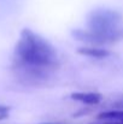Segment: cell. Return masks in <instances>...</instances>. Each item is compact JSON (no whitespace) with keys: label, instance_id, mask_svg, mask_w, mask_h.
Returning <instances> with one entry per match:
<instances>
[{"label":"cell","instance_id":"obj_2","mask_svg":"<svg viewBox=\"0 0 123 124\" xmlns=\"http://www.w3.org/2000/svg\"><path fill=\"white\" fill-rule=\"evenodd\" d=\"M121 22V13L110 8H95L87 17V24L89 29L99 31L117 30Z\"/></svg>","mask_w":123,"mask_h":124},{"label":"cell","instance_id":"obj_7","mask_svg":"<svg viewBox=\"0 0 123 124\" xmlns=\"http://www.w3.org/2000/svg\"><path fill=\"white\" fill-rule=\"evenodd\" d=\"M7 111H8V107H6V106H0V115H5Z\"/></svg>","mask_w":123,"mask_h":124},{"label":"cell","instance_id":"obj_3","mask_svg":"<svg viewBox=\"0 0 123 124\" xmlns=\"http://www.w3.org/2000/svg\"><path fill=\"white\" fill-rule=\"evenodd\" d=\"M74 39L83 43L89 45H106V43H114L117 42L123 36V33L117 30L112 31H99L93 29H75L71 31Z\"/></svg>","mask_w":123,"mask_h":124},{"label":"cell","instance_id":"obj_6","mask_svg":"<svg viewBox=\"0 0 123 124\" xmlns=\"http://www.w3.org/2000/svg\"><path fill=\"white\" fill-rule=\"evenodd\" d=\"M97 119H104V121H116L123 123V108L117 110H107L104 112H100L97 116Z\"/></svg>","mask_w":123,"mask_h":124},{"label":"cell","instance_id":"obj_4","mask_svg":"<svg viewBox=\"0 0 123 124\" xmlns=\"http://www.w3.org/2000/svg\"><path fill=\"white\" fill-rule=\"evenodd\" d=\"M71 99L83 102L86 105H98L101 100L100 94L93 92H77L71 94Z\"/></svg>","mask_w":123,"mask_h":124},{"label":"cell","instance_id":"obj_1","mask_svg":"<svg viewBox=\"0 0 123 124\" xmlns=\"http://www.w3.org/2000/svg\"><path fill=\"white\" fill-rule=\"evenodd\" d=\"M15 64L51 71L58 64L57 53L49 42L30 29H23L15 49Z\"/></svg>","mask_w":123,"mask_h":124},{"label":"cell","instance_id":"obj_8","mask_svg":"<svg viewBox=\"0 0 123 124\" xmlns=\"http://www.w3.org/2000/svg\"><path fill=\"white\" fill-rule=\"evenodd\" d=\"M43 124H52V123H43Z\"/></svg>","mask_w":123,"mask_h":124},{"label":"cell","instance_id":"obj_5","mask_svg":"<svg viewBox=\"0 0 123 124\" xmlns=\"http://www.w3.org/2000/svg\"><path fill=\"white\" fill-rule=\"evenodd\" d=\"M77 52L86 55V57H90V58H95V59H101V58H106L110 55V52L107 49L104 48H99V47H92V46H84L77 49Z\"/></svg>","mask_w":123,"mask_h":124}]
</instances>
